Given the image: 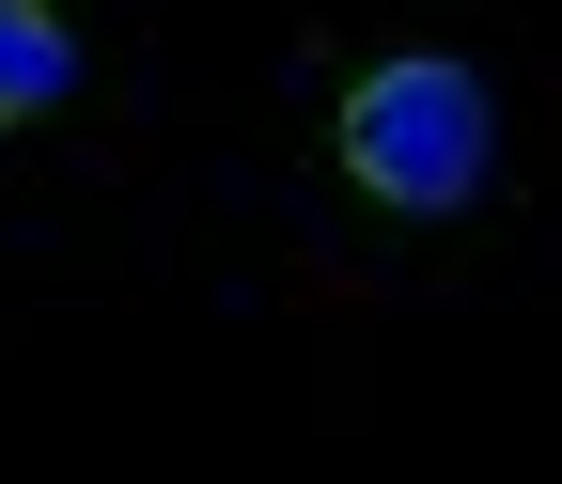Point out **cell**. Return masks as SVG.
Returning a JSON list of instances; mask_svg holds the SVG:
<instances>
[{"instance_id":"6da1fadb","label":"cell","mask_w":562,"mask_h":484,"mask_svg":"<svg viewBox=\"0 0 562 484\" xmlns=\"http://www.w3.org/2000/svg\"><path fill=\"white\" fill-rule=\"evenodd\" d=\"M328 157L360 172L391 220H453V203L484 188V157H501V110H484V79H469L453 47H391V63L344 79Z\"/></svg>"},{"instance_id":"7a4b0ae2","label":"cell","mask_w":562,"mask_h":484,"mask_svg":"<svg viewBox=\"0 0 562 484\" xmlns=\"http://www.w3.org/2000/svg\"><path fill=\"white\" fill-rule=\"evenodd\" d=\"M63 94H79V32L47 0H0V125H47Z\"/></svg>"}]
</instances>
